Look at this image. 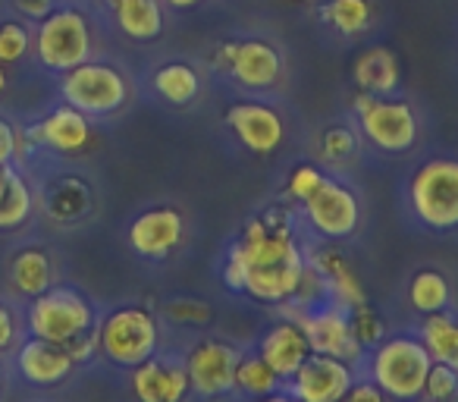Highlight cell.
I'll return each mask as SVG.
<instances>
[{"label": "cell", "instance_id": "obj_1", "mask_svg": "<svg viewBox=\"0 0 458 402\" xmlns=\"http://www.w3.org/2000/svg\"><path fill=\"white\" fill-rule=\"evenodd\" d=\"M308 268V245L295 236L280 208L251 218L229 245L223 287L267 305H286Z\"/></svg>", "mask_w": 458, "mask_h": 402}, {"label": "cell", "instance_id": "obj_2", "mask_svg": "<svg viewBox=\"0 0 458 402\" xmlns=\"http://www.w3.org/2000/svg\"><path fill=\"white\" fill-rule=\"evenodd\" d=\"M430 364L433 358L427 352V346L420 343V337L395 333V337H383L364 355L361 368L364 377H370L389 396V402H420Z\"/></svg>", "mask_w": 458, "mask_h": 402}, {"label": "cell", "instance_id": "obj_3", "mask_svg": "<svg viewBox=\"0 0 458 402\" xmlns=\"http://www.w3.org/2000/svg\"><path fill=\"white\" fill-rule=\"evenodd\" d=\"M411 218L430 233L458 230V158L437 154L420 160L405 185Z\"/></svg>", "mask_w": 458, "mask_h": 402}, {"label": "cell", "instance_id": "obj_4", "mask_svg": "<svg viewBox=\"0 0 458 402\" xmlns=\"http://www.w3.org/2000/svg\"><path fill=\"white\" fill-rule=\"evenodd\" d=\"M98 352L132 371L160 349V318L145 302H126L98 318Z\"/></svg>", "mask_w": 458, "mask_h": 402}, {"label": "cell", "instance_id": "obj_5", "mask_svg": "<svg viewBox=\"0 0 458 402\" xmlns=\"http://www.w3.org/2000/svg\"><path fill=\"white\" fill-rule=\"evenodd\" d=\"M32 54L51 73H70L72 66L95 57V32L91 20L76 4H57L41 22H35Z\"/></svg>", "mask_w": 458, "mask_h": 402}, {"label": "cell", "instance_id": "obj_6", "mask_svg": "<svg viewBox=\"0 0 458 402\" xmlns=\"http://www.w3.org/2000/svg\"><path fill=\"white\" fill-rule=\"evenodd\" d=\"M98 327L95 302L76 287H57L29 299L26 308V330L29 337L47 339V343H72Z\"/></svg>", "mask_w": 458, "mask_h": 402}, {"label": "cell", "instance_id": "obj_7", "mask_svg": "<svg viewBox=\"0 0 458 402\" xmlns=\"http://www.w3.org/2000/svg\"><path fill=\"white\" fill-rule=\"evenodd\" d=\"M352 110H355L361 139L368 141L370 148H377V151L405 154L418 145L420 120H418V110H414L411 101H405V98L358 91Z\"/></svg>", "mask_w": 458, "mask_h": 402}, {"label": "cell", "instance_id": "obj_8", "mask_svg": "<svg viewBox=\"0 0 458 402\" xmlns=\"http://www.w3.org/2000/svg\"><path fill=\"white\" fill-rule=\"evenodd\" d=\"M132 85L126 73L104 60H85L60 76V98L85 116H114L129 104Z\"/></svg>", "mask_w": 458, "mask_h": 402}, {"label": "cell", "instance_id": "obj_9", "mask_svg": "<svg viewBox=\"0 0 458 402\" xmlns=\"http://www.w3.org/2000/svg\"><path fill=\"white\" fill-rule=\"evenodd\" d=\"M299 208L308 230L324 243H343L355 236L361 227V198L349 183L336 176H327L320 189Z\"/></svg>", "mask_w": 458, "mask_h": 402}, {"label": "cell", "instance_id": "obj_10", "mask_svg": "<svg viewBox=\"0 0 458 402\" xmlns=\"http://www.w3.org/2000/svg\"><path fill=\"white\" fill-rule=\"evenodd\" d=\"M242 358V346L223 337H201L185 349L182 362L189 371L191 393L201 399H223L236 393V368Z\"/></svg>", "mask_w": 458, "mask_h": 402}, {"label": "cell", "instance_id": "obj_11", "mask_svg": "<svg viewBox=\"0 0 458 402\" xmlns=\"http://www.w3.org/2000/svg\"><path fill=\"white\" fill-rule=\"evenodd\" d=\"M286 318L299 321V327L305 330L308 343H311V352H320V355H333L343 358V362L361 368L364 362V346L358 343L355 330H352V314L345 312L336 302H320L314 308H305V312H283Z\"/></svg>", "mask_w": 458, "mask_h": 402}, {"label": "cell", "instance_id": "obj_12", "mask_svg": "<svg viewBox=\"0 0 458 402\" xmlns=\"http://www.w3.org/2000/svg\"><path fill=\"white\" fill-rule=\"evenodd\" d=\"M216 64L229 73V79L249 91H267L283 79V54L267 38L226 41L216 54Z\"/></svg>", "mask_w": 458, "mask_h": 402}, {"label": "cell", "instance_id": "obj_13", "mask_svg": "<svg viewBox=\"0 0 458 402\" xmlns=\"http://www.w3.org/2000/svg\"><path fill=\"white\" fill-rule=\"evenodd\" d=\"M358 374L361 371L355 364L343 362V358L311 352L301 362V368L283 383V389L295 402H343V396L349 393V387L355 383Z\"/></svg>", "mask_w": 458, "mask_h": 402}, {"label": "cell", "instance_id": "obj_14", "mask_svg": "<svg viewBox=\"0 0 458 402\" xmlns=\"http://www.w3.org/2000/svg\"><path fill=\"white\" fill-rule=\"evenodd\" d=\"M223 123L229 133L236 135L239 145L245 151L258 154V158H270L283 148L286 141V120L283 114L267 101H236L229 104Z\"/></svg>", "mask_w": 458, "mask_h": 402}, {"label": "cell", "instance_id": "obj_15", "mask_svg": "<svg viewBox=\"0 0 458 402\" xmlns=\"http://www.w3.org/2000/svg\"><path fill=\"white\" fill-rule=\"evenodd\" d=\"M126 243L145 261H166L185 243V214L176 205H154L135 214Z\"/></svg>", "mask_w": 458, "mask_h": 402}, {"label": "cell", "instance_id": "obj_16", "mask_svg": "<svg viewBox=\"0 0 458 402\" xmlns=\"http://www.w3.org/2000/svg\"><path fill=\"white\" fill-rule=\"evenodd\" d=\"M129 387L139 402H189L191 396L185 362L173 352H154L151 358L135 364Z\"/></svg>", "mask_w": 458, "mask_h": 402}, {"label": "cell", "instance_id": "obj_17", "mask_svg": "<svg viewBox=\"0 0 458 402\" xmlns=\"http://www.w3.org/2000/svg\"><path fill=\"white\" fill-rule=\"evenodd\" d=\"M26 139L47 151L79 154L91 145V116H85L70 104H60L26 129Z\"/></svg>", "mask_w": 458, "mask_h": 402}, {"label": "cell", "instance_id": "obj_18", "mask_svg": "<svg viewBox=\"0 0 458 402\" xmlns=\"http://www.w3.org/2000/svg\"><path fill=\"white\" fill-rule=\"evenodd\" d=\"M16 355V371L26 383L32 387H60L72 377V371L79 368L76 358L70 355V349L60 343H47V339L29 337L13 349Z\"/></svg>", "mask_w": 458, "mask_h": 402}, {"label": "cell", "instance_id": "obj_19", "mask_svg": "<svg viewBox=\"0 0 458 402\" xmlns=\"http://www.w3.org/2000/svg\"><path fill=\"white\" fill-rule=\"evenodd\" d=\"M308 261L311 268L324 277L327 299L343 305L345 312H355V308L368 305V293L361 287V277L352 268V261L336 249V245H311L308 249Z\"/></svg>", "mask_w": 458, "mask_h": 402}, {"label": "cell", "instance_id": "obj_20", "mask_svg": "<svg viewBox=\"0 0 458 402\" xmlns=\"http://www.w3.org/2000/svg\"><path fill=\"white\" fill-rule=\"evenodd\" d=\"M255 349L261 352L264 362L283 377V383H286L289 377L301 368V362L311 355V343H308L305 330L299 327V321L286 318V314L261 333Z\"/></svg>", "mask_w": 458, "mask_h": 402}, {"label": "cell", "instance_id": "obj_21", "mask_svg": "<svg viewBox=\"0 0 458 402\" xmlns=\"http://www.w3.org/2000/svg\"><path fill=\"white\" fill-rule=\"evenodd\" d=\"M352 79H355L358 91L368 95H395L402 82V66L393 47L386 45H370L352 64Z\"/></svg>", "mask_w": 458, "mask_h": 402}, {"label": "cell", "instance_id": "obj_22", "mask_svg": "<svg viewBox=\"0 0 458 402\" xmlns=\"http://www.w3.org/2000/svg\"><path fill=\"white\" fill-rule=\"evenodd\" d=\"M57 283V264H54L51 252L29 245L20 249L10 261V287L22 299H35V295L47 293Z\"/></svg>", "mask_w": 458, "mask_h": 402}, {"label": "cell", "instance_id": "obj_23", "mask_svg": "<svg viewBox=\"0 0 458 402\" xmlns=\"http://www.w3.org/2000/svg\"><path fill=\"white\" fill-rule=\"evenodd\" d=\"M110 20L126 38L154 41L164 32V4L160 0H104Z\"/></svg>", "mask_w": 458, "mask_h": 402}, {"label": "cell", "instance_id": "obj_24", "mask_svg": "<svg viewBox=\"0 0 458 402\" xmlns=\"http://www.w3.org/2000/svg\"><path fill=\"white\" fill-rule=\"evenodd\" d=\"M151 89L173 107H189L201 95V73L189 60H166L151 73Z\"/></svg>", "mask_w": 458, "mask_h": 402}, {"label": "cell", "instance_id": "obj_25", "mask_svg": "<svg viewBox=\"0 0 458 402\" xmlns=\"http://www.w3.org/2000/svg\"><path fill=\"white\" fill-rule=\"evenodd\" d=\"M320 22L343 38L364 35L377 20L374 0H324L318 10Z\"/></svg>", "mask_w": 458, "mask_h": 402}, {"label": "cell", "instance_id": "obj_26", "mask_svg": "<svg viewBox=\"0 0 458 402\" xmlns=\"http://www.w3.org/2000/svg\"><path fill=\"white\" fill-rule=\"evenodd\" d=\"M418 337L427 346L433 362L458 371V314H452L449 308L437 314H424Z\"/></svg>", "mask_w": 458, "mask_h": 402}, {"label": "cell", "instance_id": "obj_27", "mask_svg": "<svg viewBox=\"0 0 458 402\" xmlns=\"http://www.w3.org/2000/svg\"><path fill=\"white\" fill-rule=\"evenodd\" d=\"M35 211V192L29 185V179L20 170L10 167L7 170V183L0 192V230H20L22 224H29Z\"/></svg>", "mask_w": 458, "mask_h": 402}, {"label": "cell", "instance_id": "obj_28", "mask_svg": "<svg viewBox=\"0 0 458 402\" xmlns=\"http://www.w3.org/2000/svg\"><path fill=\"white\" fill-rule=\"evenodd\" d=\"M408 302L418 314H437L452 305V283L443 270L424 268L408 283Z\"/></svg>", "mask_w": 458, "mask_h": 402}, {"label": "cell", "instance_id": "obj_29", "mask_svg": "<svg viewBox=\"0 0 458 402\" xmlns=\"http://www.w3.org/2000/svg\"><path fill=\"white\" fill-rule=\"evenodd\" d=\"M276 389H283V377L264 362L258 349H242L236 368V393L245 396V399H261V396H270Z\"/></svg>", "mask_w": 458, "mask_h": 402}, {"label": "cell", "instance_id": "obj_30", "mask_svg": "<svg viewBox=\"0 0 458 402\" xmlns=\"http://www.w3.org/2000/svg\"><path fill=\"white\" fill-rule=\"evenodd\" d=\"M361 151V133L358 126H345V123H333L318 135V154L324 164L345 167L349 160L358 158Z\"/></svg>", "mask_w": 458, "mask_h": 402}, {"label": "cell", "instance_id": "obj_31", "mask_svg": "<svg viewBox=\"0 0 458 402\" xmlns=\"http://www.w3.org/2000/svg\"><path fill=\"white\" fill-rule=\"evenodd\" d=\"M35 32L26 20H4L0 22V66H13L32 54Z\"/></svg>", "mask_w": 458, "mask_h": 402}, {"label": "cell", "instance_id": "obj_32", "mask_svg": "<svg viewBox=\"0 0 458 402\" xmlns=\"http://www.w3.org/2000/svg\"><path fill=\"white\" fill-rule=\"evenodd\" d=\"M164 318L176 327H208L214 321V308L208 305L204 299H170L164 305Z\"/></svg>", "mask_w": 458, "mask_h": 402}, {"label": "cell", "instance_id": "obj_33", "mask_svg": "<svg viewBox=\"0 0 458 402\" xmlns=\"http://www.w3.org/2000/svg\"><path fill=\"white\" fill-rule=\"evenodd\" d=\"M420 402H458V371L433 362L430 371H427L424 399Z\"/></svg>", "mask_w": 458, "mask_h": 402}, {"label": "cell", "instance_id": "obj_34", "mask_svg": "<svg viewBox=\"0 0 458 402\" xmlns=\"http://www.w3.org/2000/svg\"><path fill=\"white\" fill-rule=\"evenodd\" d=\"M327 179V173L320 170L318 164H311V160H305V164L293 167V173H289L286 179V195L293 198L295 205H301V201H308V198L314 195V192L320 189V183Z\"/></svg>", "mask_w": 458, "mask_h": 402}, {"label": "cell", "instance_id": "obj_35", "mask_svg": "<svg viewBox=\"0 0 458 402\" xmlns=\"http://www.w3.org/2000/svg\"><path fill=\"white\" fill-rule=\"evenodd\" d=\"M349 314H352V330H355L358 343L364 346V352H370L383 337H386V324H383V318L370 305H361Z\"/></svg>", "mask_w": 458, "mask_h": 402}, {"label": "cell", "instance_id": "obj_36", "mask_svg": "<svg viewBox=\"0 0 458 402\" xmlns=\"http://www.w3.org/2000/svg\"><path fill=\"white\" fill-rule=\"evenodd\" d=\"M22 343V318L10 302L0 299V355Z\"/></svg>", "mask_w": 458, "mask_h": 402}, {"label": "cell", "instance_id": "obj_37", "mask_svg": "<svg viewBox=\"0 0 458 402\" xmlns=\"http://www.w3.org/2000/svg\"><path fill=\"white\" fill-rule=\"evenodd\" d=\"M20 158V129L0 116V167H13Z\"/></svg>", "mask_w": 458, "mask_h": 402}, {"label": "cell", "instance_id": "obj_38", "mask_svg": "<svg viewBox=\"0 0 458 402\" xmlns=\"http://www.w3.org/2000/svg\"><path fill=\"white\" fill-rule=\"evenodd\" d=\"M343 402H389V396L377 387L370 377H355V383L349 387V393L343 396Z\"/></svg>", "mask_w": 458, "mask_h": 402}, {"label": "cell", "instance_id": "obj_39", "mask_svg": "<svg viewBox=\"0 0 458 402\" xmlns=\"http://www.w3.org/2000/svg\"><path fill=\"white\" fill-rule=\"evenodd\" d=\"M10 4H13V10L26 22H41L54 7H57V0H10Z\"/></svg>", "mask_w": 458, "mask_h": 402}, {"label": "cell", "instance_id": "obj_40", "mask_svg": "<svg viewBox=\"0 0 458 402\" xmlns=\"http://www.w3.org/2000/svg\"><path fill=\"white\" fill-rule=\"evenodd\" d=\"M66 349H70V355L76 358V364L91 362V358L98 355V330H91V333H85V337L66 343Z\"/></svg>", "mask_w": 458, "mask_h": 402}, {"label": "cell", "instance_id": "obj_41", "mask_svg": "<svg viewBox=\"0 0 458 402\" xmlns=\"http://www.w3.org/2000/svg\"><path fill=\"white\" fill-rule=\"evenodd\" d=\"M164 7H173V10H191V7H198L201 0H160Z\"/></svg>", "mask_w": 458, "mask_h": 402}, {"label": "cell", "instance_id": "obj_42", "mask_svg": "<svg viewBox=\"0 0 458 402\" xmlns=\"http://www.w3.org/2000/svg\"><path fill=\"white\" fill-rule=\"evenodd\" d=\"M258 402H295V399L286 393V389H276V393H270V396H261Z\"/></svg>", "mask_w": 458, "mask_h": 402}, {"label": "cell", "instance_id": "obj_43", "mask_svg": "<svg viewBox=\"0 0 458 402\" xmlns=\"http://www.w3.org/2000/svg\"><path fill=\"white\" fill-rule=\"evenodd\" d=\"M4 91H7V70L0 66V95H4Z\"/></svg>", "mask_w": 458, "mask_h": 402}, {"label": "cell", "instance_id": "obj_44", "mask_svg": "<svg viewBox=\"0 0 458 402\" xmlns=\"http://www.w3.org/2000/svg\"><path fill=\"white\" fill-rule=\"evenodd\" d=\"M7 170L10 167H0V192H4V183H7Z\"/></svg>", "mask_w": 458, "mask_h": 402}, {"label": "cell", "instance_id": "obj_45", "mask_svg": "<svg viewBox=\"0 0 458 402\" xmlns=\"http://www.w3.org/2000/svg\"><path fill=\"white\" fill-rule=\"evenodd\" d=\"M0 389H4V368H0Z\"/></svg>", "mask_w": 458, "mask_h": 402}, {"label": "cell", "instance_id": "obj_46", "mask_svg": "<svg viewBox=\"0 0 458 402\" xmlns=\"http://www.w3.org/2000/svg\"><path fill=\"white\" fill-rule=\"evenodd\" d=\"M293 4H305V0H293Z\"/></svg>", "mask_w": 458, "mask_h": 402}]
</instances>
